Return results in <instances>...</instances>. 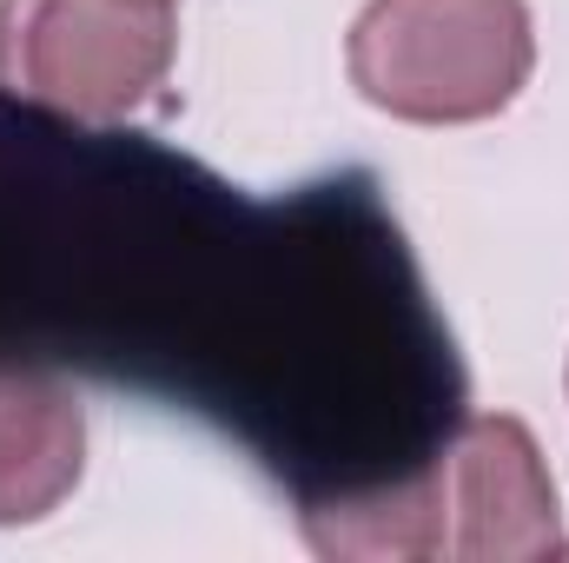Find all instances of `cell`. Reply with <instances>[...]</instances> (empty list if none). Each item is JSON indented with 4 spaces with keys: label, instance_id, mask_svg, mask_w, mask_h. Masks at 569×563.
<instances>
[{
    "label": "cell",
    "instance_id": "3",
    "mask_svg": "<svg viewBox=\"0 0 569 563\" xmlns=\"http://www.w3.org/2000/svg\"><path fill=\"white\" fill-rule=\"evenodd\" d=\"M351 87L405 127L497 120L537 67L523 0H371L345 40Z\"/></svg>",
    "mask_w": 569,
    "mask_h": 563
},
{
    "label": "cell",
    "instance_id": "5",
    "mask_svg": "<svg viewBox=\"0 0 569 563\" xmlns=\"http://www.w3.org/2000/svg\"><path fill=\"white\" fill-rule=\"evenodd\" d=\"M87 471L80 392L47 365H0V531L53 517Z\"/></svg>",
    "mask_w": 569,
    "mask_h": 563
},
{
    "label": "cell",
    "instance_id": "2",
    "mask_svg": "<svg viewBox=\"0 0 569 563\" xmlns=\"http://www.w3.org/2000/svg\"><path fill=\"white\" fill-rule=\"evenodd\" d=\"M305 544L338 563L385 557H443V563H530L563 551V511L557 477L530 437V424L510 412L457 418L425 464L405 477L318 504L298 517Z\"/></svg>",
    "mask_w": 569,
    "mask_h": 563
},
{
    "label": "cell",
    "instance_id": "1",
    "mask_svg": "<svg viewBox=\"0 0 569 563\" xmlns=\"http://www.w3.org/2000/svg\"><path fill=\"white\" fill-rule=\"evenodd\" d=\"M0 365L93 372L239 437L305 511L463 418V365L365 172L246 199L199 159L0 93Z\"/></svg>",
    "mask_w": 569,
    "mask_h": 563
},
{
    "label": "cell",
    "instance_id": "4",
    "mask_svg": "<svg viewBox=\"0 0 569 563\" xmlns=\"http://www.w3.org/2000/svg\"><path fill=\"white\" fill-rule=\"evenodd\" d=\"M172 0H0V93L60 120L120 127L166 93Z\"/></svg>",
    "mask_w": 569,
    "mask_h": 563
}]
</instances>
